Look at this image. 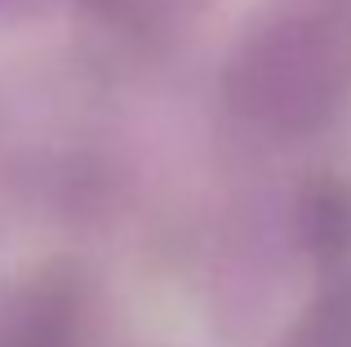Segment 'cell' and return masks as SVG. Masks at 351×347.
I'll return each instance as SVG.
<instances>
[{
	"label": "cell",
	"mask_w": 351,
	"mask_h": 347,
	"mask_svg": "<svg viewBox=\"0 0 351 347\" xmlns=\"http://www.w3.org/2000/svg\"><path fill=\"white\" fill-rule=\"evenodd\" d=\"M85 303L76 280L45 276L0 307V347H80Z\"/></svg>",
	"instance_id": "6da1fadb"
},
{
	"label": "cell",
	"mask_w": 351,
	"mask_h": 347,
	"mask_svg": "<svg viewBox=\"0 0 351 347\" xmlns=\"http://www.w3.org/2000/svg\"><path fill=\"white\" fill-rule=\"evenodd\" d=\"M298 241L307 245V254L316 263L343 259L347 245H351V205H347V191L329 187V182H316V187L302 196Z\"/></svg>",
	"instance_id": "7a4b0ae2"
},
{
	"label": "cell",
	"mask_w": 351,
	"mask_h": 347,
	"mask_svg": "<svg viewBox=\"0 0 351 347\" xmlns=\"http://www.w3.org/2000/svg\"><path fill=\"white\" fill-rule=\"evenodd\" d=\"M276 347H351V285H334L293 321Z\"/></svg>",
	"instance_id": "3957f363"
}]
</instances>
